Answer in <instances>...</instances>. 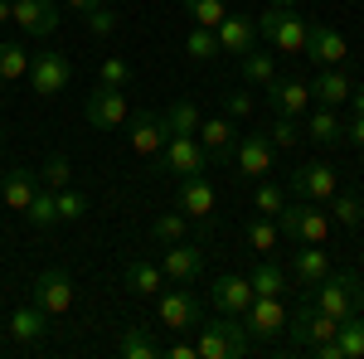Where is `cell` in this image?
Wrapping results in <instances>:
<instances>
[{
	"label": "cell",
	"instance_id": "cell-1",
	"mask_svg": "<svg viewBox=\"0 0 364 359\" xmlns=\"http://www.w3.org/2000/svg\"><path fill=\"white\" fill-rule=\"evenodd\" d=\"M301 291H306L311 306H321L336 321H350V316L364 311V282L355 272H326L316 286H301Z\"/></svg>",
	"mask_w": 364,
	"mask_h": 359
},
{
	"label": "cell",
	"instance_id": "cell-2",
	"mask_svg": "<svg viewBox=\"0 0 364 359\" xmlns=\"http://www.w3.org/2000/svg\"><path fill=\"white\" fill-rule=\"evenodd\" d=\"M252 350V335L243 316H219V321H199L195 331V355L199 359H238Z\"/></svg>",
	"mask_w": 364,
	"mask_h": 359
},
{
	"label": "cell",
	"instance_id": "cell-3",
	"mask_svg": "<svg viewBox=\"0 0 364 359\" xmlns=\"http://www.w3.org/2000/svg\"><path fill=\"white\" fill-rule=\"evenodd\" d=\"M252 25H257V34H262V39H267L277 54H291V58L306 54V34H311V25H306V15H301V10L267 5V10H262Z\"/></svg>",
	"mask_w": 364,
	"mask_h": 359
},
{
	"label": "cell",
	"instance_id": "cell-4",
	"mask_svg": "<svg viewBox=\"0 0 364 359\" xmlns=\"http://www.w3.org/2000/svg\"><path fill=\"white\" fill-rule=\"evenodd\" d=\"M156 316H161L166 331H180V335L199 331V321H204V301L195 296V282H170V286H161V296H156Z\"/></svg>",
	"mask_w": 364,
	"mask_h": 359
},
{
	"label": "cell",
	"instance_id": "cell-5",
	"mask_svg": "<svg viewBox=\"0 0 364 359\" xmlns=\"http://www.w3.org/2000/svg\"><path fill=\"white\" fill-rule=\"evenodd\" d=\"M277 228H282V243H321V248H326V238H331V214H326L321 204L296 199V204H287L277 214Z\"/></svg>",
	"mask_w": 364,
	"mask_h": 359
},
{
	"label": "cell",
	"instance_id": "cell-6",
	"mask_svg": "<svg viewBox=\"0 0 364 359\" xmlns=\"http://www.w3.org/2000/svg\"><path fill=\"white\" fill-rule=\"evenodd\" d=\"M68 83H73V63H68V54H58V49L29 54V87H34L39 97H58V92H68Z\"/></svg>",
	"mask_w": 364,
	"mask_h": 359
},
{
	"label": "cell",
	"instance_id": "cell-7",
	"mask_svg": "<svg viewBox=\"0 0 364 359\" xmlns=\"http://www.w3.org/2000/svg\"><path fill=\"white\" fill-rule=\"evenodd\" d=\"M291 194L296 199H306V204H326L331 194L340 190V170L331 166V161H311V166H296L291 170Z\"/></svg>",
	"mask_w": 364,
	"mask_h": 359
},
{
	"label": "cell",
	"instance_id": "cell-8",
	"mask_svg": "<svg viewBox=\"0 0 364 359\" xmlns=\"http://www.w3.org/2000/svg\"><path fill=\"white\" fill-rule=\"evenodd\" d=\"M83 117H87V127H102V132L127 127V117H132V107H127V92H122V87L97 83L92 92H87V102H83Z\"/></svg>",
	"mask_w": 364,
	"mask_h": 359
},
{
	"label": "cell",
	"instance_id": "cell-9",
	"mask_svg": "<svg viewBox=\"0 0 364 359\" xmlns=\"http://www.w3.org/2000/svg\"><path fill=\"white\" fill-rule=\"evenodd\" d=\"M73 277L63 272V267H49V272H39V282L29 286V301L39 306L44 316H68L73 311Z\"/></svg>",
	"mask_w": 364,
	"mask_h": 359
},
{
	"label": "cell",
	"instance_id": "cell-10",
	"mask_svg": "<svg viewBox=\"0 0 364 359\" xmlns=\"http://www.w3.org/2000/svg\"><path fill=\"white\" fill-rule=\"evenodd\" d=\"M272 156H277V146L267 132H248V136L233 146V170L243 175V180H267L272 175Z\"/></svg>",
	"mask_w": 364,
	"mask_h": 359
},
{
	"label": "cell",
	"instance_id": "cell-11",
	"mask_svg": "<svg viewBox=\"0 0 364 359\" xmlns=\"http://www.w3.org/2000/svg\"><path fill=\"white\" fill-rule=\"evenodd\" d=\"M243 326H248L252 345L257 340L272 345L277 335H287V306H282V296H252V306L243 311Z\"/></svg>",
	"mask_w": 364,
	"mask_h": 359
},
{
	"label": "cell",
	"instance_id": "cell-12",
	"mask_svg": "<svg viewBox=\"0 0 364 359\" xmlns=\"http://www.w3.org/2000/svg\"><path fill=\"white\" fill-rule=\"evenodd\" d=\"M161 166H166V175H175V180H195V175L209 170V156H204L199 136H170L166 151H161Z\"/></svg>",
	"mask_w": 364,
	"mask_h": 359
},
{
	"label": "cell",
	"instance_id": "cell-13",
	"mask_svg": "<svg viewBox=\"0 0 364 359\" xmlns=\"http://www.w3.org/2000/svg\"><path fill=\"white\" fill-rule=\"evenodd\" d=\"M127 136H132V151H136V156H161L166 141H170L166 112H132V117H127Z\"/></svg>",
	"mask_w": 364,
	"mask_h": 359
},
{
	"label": "cell",
	"instance_id": "cell-14",
	"mask_svg": "<svg viewBox=\"0 0 364 359\" xmlns=\"http://www.w3.org/2000/svg\"><path fill=\"white\" fill-rule=\"evenodd\" d=\"M195 136L204 146V156H209V166H233V146H238L233 141V117H224V112L219 117H204Z\"/></svg>",
	"mask_w": 364,
	"mask_h": 359
},
{
	"label": "cell",
	"instance_id": "cell-15",
	"mask_svg": "<svg viewBox=\"0 0 364 359\" xmlns=\"http://www.w3.org/2000/svg\"><path fill=\"white\" fill-rule=\"evenodd\" d=\"M252 282L248 277H238V272H224V277H214V286H209V306L219 311V316H243L252 306Z\"/></svg>",
	"mask_w": 364,
	"mask_h": 359
},
{
	"label": "cell",
	"instance_id": "cell-16",
	"mask_svg": "<svg viewBox=\"0 0 364 359\" xmlns=\"http://www.w3.org/2000/svg\"><path fill=\"white\" fill-rule=\"evenodd\" d=\"M25 39H49L58 29V5L54 0H15V15H10Z\"/></svg>",
	"mask_w": 364,
	"mask_h": 359
},
{
	"label": "cell",
	"instance_id": "cell-17",
	"mask_svg": "<svg viewBox=\"0 0 364 359\" xmlns=\"http://www.w3.org/2000/svg\"><path fill=\"white\" fill-rule=\"evenodd\" d=\"M175 209H180L185 219L209 223V219H214V209H219V194H214V185H209L204 175H195V180H180V194H175Z\"/></svg>",
	"mask_w": 364,
	"mask_h": 359
},
{
	"label": "cell",
	"instance_id": "cell-18",
	"mask_svg": "<svg viewBox=\"0 0 364 359\" xmlns=\"http://www.w3.org/2000/svg\"><path fill=\"white\" fill-rule=\"evenodd\" d=\"M306 54L316 58L321 68H340V63L350 58V39H345L336 25H311V34H306Z\"/></svg>",
	"mask_w": 364,
	"mask_h": 359
},
{
	"label": "cell",
	"instance_id": "cell-19",
	"mask_svg": "<svg viewBox=\"0 0 364 359\" xmlns=\"http://www.w3.org/2000/svg\"><path fill=\"white\" fill-rule=\"evenodd\" d=\"M39 194V170H25V166H10L0 175V204L5 209H15V214H25L29 199Z\"/></svg>",
	"mask_w": 364,
	"mask_h": 359
},
{
	"label": "cell",
	"instance_id": "cell-20",
	"mask_svg": "<svg viewBox=\"0 0 364 359\" xmlns=\"http://www.w3.org/2000/svg\"><path fill=\"white\" fill-rule=\"evenodd\" d=\"M161 272H166V282H195V277L204 272V252H199L190 238H180V243H170V248L161 252Z\"/></svg>",
	"mask_w": 364,
	"mask_h": 359
},
{
	"label": "cell",
	"instance_id": "cell-21",
	"mask_svg": "<svg viewBox=\"0 0 364 359\" xmlns=\"http://www.w3.org/2000/svg\"><path fill=\"white\" fill-rule=\"evenodd\" d=\"M267 102H272L277 117H306L311 83H301V78H272V83H267Z\"/></svg>",
	"mask_w": 364,
	"mask_h": 359
},
{
	"label": "cell",
	"instance_id": "cell-22",
	"mask_svg": "<svg viewBox=\"0 0 364 359\" xmlns=\"http://www.w3.org/2000/svg\"><path fill=\"white\" fill-rule=\"evenodd\" d=\"M326 272H331V257H326V248H321V243H296L287 277H291L296 286H316Z\"/></svg>",
	"mask_w": 364,
	"mask_h": 359
},
{
	"label": "cell",
	"instance_id": "cell-23",
	"mask_svg": "<svg viewBox=\"0 0 364 359\" xmlns=\"http://www.w3.org/2000/svg\"><path fill=\"white\" fill-rule=\"evenodd\" d=\"M122 286H132L136 296H161L166 272H161V262H151V257H127V267H122Z\"/></svg>",
	"mask_w": 364,
	"mask_h": 359
},
{
	"label": "cell",
	"instance_id": "cell-24",
	"mask_svg": "<svg viewBox=\"0 0 364 359\" xmlns=\"http://www.w3.org/2000/svg\"><path fill=\"white\" fill-rule=\"evenodd\" d=\"M44 331H49V316H44L34 301H20L15 311H10V340H15V345H39Z\"/></svg>",
	"mask_w": 364,
	"mask_h": 359
},
{
	"label": "cell",
	"instance_id": "cell-25",
	"mask_svg": "<svg viewBox=\"0 0 364 359\" xmlns=\"http://www.w3.org/2000/svg\"><path fill=\"white\" fill-rule=\"evenodd\" d=\"M350 73L345 68H326V73H316L311 78V102H321V107H345L350 102Z\"/></svg>",
	"mask_w": 364,
	"mask_h": 359
},
{
	"label": "cell",
	"instance_id": "cell-26",
	"mask_svg": "<svg viewBox=\"0 0 364 359\" xmlns=\"http://www.w3.org/2000/svg\"><path fill=\"white\" fill-rule=\"evenodd\" d=\"M219 34V54H248L257 44V25L243 20V15H224V25L214 29Z\"/></svg>",
	"mask_w": 364,
	"mask_h": 359
},
{
	"label": "cell",
	"instance_id": "cell-27",
	"mask_svg": "<svg viewBox=\"0 0 364 359\" xmlns=\"http://www.w3.org/2000/svg\"><path fill=\"white\" fill-rule=\"evenodd\" d=\"M238 73H243L248 87H267L277 78V58H272V49H257V44H252L248 54H238Z\"/></svg>",
	"mask_w": 364,
	"mask_h": 359
},
{
	"label": "cell",
	"instance_id": "cell-28",
	"mask_svg": "<svg viewBox=\"0 0 364 359\" xmlns=\"http://www.w3.org/2000/svg\"><path fill=\"white\" fill-rule=\"evenodd\" d=\"M117 355H122V359H161L166 350L156 345L151 326H127V331L117 335Z\"/></svg>",
	"mask_w": 364,
	"mask_h": 359
},
{
	"label": "cell",
	"instance_id": "cell-29",
	"mask_svg": "<svg viewBox=\"0 0 364 359\" xmlns=\"http://www.w3.org/2000/svg\"><path fill=\"white\" fill-rule=\"evenodd\" d=\"M301 132H311V141H321V146H331V141L345 136V122H340V107H306V127Z\"/></svg>",
	"mask_w": 364,
	"mask_h": 359
},
{
	"label": "cell",
	"instance_id": "cell-30",
	"mask_svg": "<svg viewBox=\"0 0 364 359\" xmlns=\"http://www.w3.org/2000/svg\"><path fill=\"white\" fill-rule=\"evenodd\" d=\"M248 282H252L257 296H282V291L291 286V277H287V267H277V257H262V262L248 272Z\"/></svg>",
	"mask_w": 364,
	"mask_h": 359
},
{
	"label": "cell",
	"instance_id": "cell-31",
	"mask_svg": "<svg viewBox=\"0 0 364 359\" xmlns=\"http://www.w3.org/2000/svg\"><path fill=\"white\" fill-rule=\"evenodd\" d=\"M29 78V49L20 39H0V83H20Z\"/></svg>",
	"mask_w": 364,
	"mask_h": 359
},
{
	"label": "cell",
	"instance_id": "cell-32",
	"mask_svg": "<svg viewBox=\"0 0 364 359\" xmlns=\"http://www.w3.org/2000/svg\"><path fill=\"white\" fill-rule=\"evenodd\" d=\"M248 248L257 252V257H277V248H282V228H277V219L257 214V219L248 223Z\"/></svg>",
	"mask_w": 364,
	"mask_h": 359
},
{
	"label": "cell",
	"instance_id": "cell-33",
	"mask_svg": "<svg viewBox=\"0 0 364 359\" xmlns=\"http://www.w3.org/2000/svg\"><path fill=\"white\" fill-rule=\"evenodd\" d=\"M146 233H151V243H156V248H170V243H180V238H190V219H185L180 209H175V214H156Z\"/></svg>",
	"mask_w": 364,
	"mask_h": 359
},
{
	"label": "cell",
	"instance_id": "cell-34",
	"mask_svg": "<svg viewBox=\"0 0 364 359\" xmlns=\"http://www.w3.org/2000/svg\"><path fill=\"white\" fill-rule=\"evenodd\" d=\"M326 204H331V223H340V228H355V223H364V199H360V194L336 190Z\"/></svg>",
	"mask_w": 364,
	"mask_h": 359
},
{
	"label": "cell",
	"instance_id": "cell-35",
	"mask_svg": "<svg viewBox=\"0 0 364 359\" xmlns=\"http://www.w3.org/2000/svg\"><path fill=\"white\" fill-rule=\"evenodd\" d=\"M25 219L34 223L39 233H49V228L58 223V199H54V190H44V185H39V194L29 199V209H25Z\"/></svg>",
	"mask_w": 364,
	"mask_h": 359
},
{
	"label": "cell",
	"instance_id": "cell-36",
	"mask_svg": "<svg viewBox=\"0 0 364 359\" xmlns=\"http://www.w3.org/2000/svg\"><path fill=\"white\" fill-rule=\"evenodd\" d=\"M336 345H340V359H364V311L350 316V321H340Z\"/></svg>",
	"mask_w": 364,
	"mask_h": 359
},
{
	"label": "cell",
	"instance_id": "cell-37",
	"mask_svg": "<svg viewBox=\"0 0 364 359\" xmlns=\"http://www.w3.org/2000/svg\"><path fill=\"white\" fill-rule=\"evenodd\" d=\"M166 122H170V136H195L199 122H204V112H199L195 102H170Z\"/></svg>",
	"mask_w": 364,
	"mask_h": 359
},
{
	"label": "cell",
	"instance_id": "cell-38",
	"mask_svg": "<svg viewBox=\"0 0 364 359\" xmlns=\"http://www.w3.org/2000/svg\"><path fill=\"white\" fill-rule=\"evenodd\" d=\"M252 209L267 214V219H277L282 209H287V190L272 185V180H257V190H252Z\"/></svg>",
	"mask_w": 364,
	"mask_h": 359
},
{
	"label": "cell",
	"instance_id": "cell-39",
	"mask_svg": "<svg viewBox=\"0 0 364 359\" xmlns=\"http://www.w3.org/2000/svg\"><path fill=\"white\" fill-rule=\"evenodd\" d=\"M185 10H190V20L204 29H219L228 15V0H185Z\"/></svg>",
	"mask_w": 364,
	"mask_h": 359
},
{
	"label": "cell",
	"instance_id": "cell-40",
	"mask_svg": "<svg viewBox=\"0 0 364 359\" xmlns=\"http://www.w3.org/2000/svg\"><path fill=\"white\" fill-rule=\"evenodd\" d=\"M39 185L44 190H63V185H73V166H68V156H49L44 166H39Z\"/></svg>",
	"mask_w": 364,
	"mask_h": 359
},
{
	"label": "cell",
	"instance_id": "cell-41",
	"mask_svg": "<svg viewBox=\"0 0 364 359\" xmlns=\"http://www.w3.org/2000/svg\"><path fill=\"white\" fill-rule=\"evenodd\" d=\"M54 199H58V223H78V219L87 214V194L73 190V185H63Z\"/></svg>",
	"mask_w": 364,
	"mask_h": 359
},
{
	"label": "cell",
	"instance_id": "cell-42",
	"mask_svg": "<svg viewBox=\"0 0 364 359\" xmlns=\"http://www.w3.org/2000/svg\"><path fill=\"white\" fill-rule=\"evenodd\" d=\"M267 132H272V146H277V151L301 146V122H296V117H277V112H272V127H267Z\"/></svg>",
	"mask_w": 364,
	"mask_h": 359
},
{
	"label": "cell",
	"instance_id": "cell-43",
	"mask_svg": "<svg viewBox=\"0 0 364 359\" xmlns=\"http://www.w3.org/2000/svg\"><path fill=\"white\" fill-rule=\"evenodd\" d=\"M185 54H190V58H214V54H219V34L204 29V25H195V29H190V39H185Z\"/></svg>",
	"mask_w": 364,
	"mask_h": 359
},
{
	"label": "cell",
	"instance_id": "cell-44",
	"mask_svg": "<svg viewBox=\"0 0 364 359\" xmlns=\"http://www.w3.org/2000/svg\"><path fill=\"white\" fill-rule=\"evenodd\" d=\"M83 20H87V29H92L97 39H107V34H117V10L107 5V0H102V5H92V10H87Z\"/></svg>",
	"mask_w": 364,
	"mask_h": 359
},
{
	"label": "cell",
	"instance_id": "cell-45",
	"mask_svg": "<svg viewBox=\"0 0 364 359\" xmlns=\"http://www.w3.org/2000/svg\"><path fill=\"white\" fill-rule=\"evenodd\" d=\"M97 83H107V87H127L132 83V68H127V58H102V68H97Z\"/></svg>",
	"mask_w": 364,
	"mask_h": 359
},
{
	"label": "cell",
	"instance_id": "cell-46",
	"mask_svg": "<svg viewBox=\"0 0 364 359\" xmlns=\"http://www.w3.org/2000/svg\"><path fill=\"white\" fill-rule=\"evenodd\" d=\"M248 112H252V97L243 92V87H238V92H224V117H233V122H243Z\"/></svg>",
	"mask_w": 364,
	"mask_h": 359
},
{
	"label": "cell",
	"instance_id": "cell-47",
	"mask_svg": "<svg viewBox=\"0 0 364 359\" xmlns=\"http://www.w3.org/2000/svg\"><path fill=\"white\" fill-rule=\"evenodd\" d=\"M166 355L170 359H199L195 355V340H175V345H166Z\"/></svg>",
	"mask_w": 364,
	"mask_h": 359
},
{
	"label": "cell",
	"instance_id": "cell-48",
	"mask_svg": "<svg viewBox=\"0 0 364 359\" xmlns=\"http://www.w3.org/2000/svg\"><path fill=\"white\" fill-rule=\"evenodd\" d=\"M345 136H350V146H364V117H355V112H350V122H345Z\"/></svg>",
	"mask_w": 364,
	"mask_h": 359
},
{
	"label": "cell",
	"instance_id": "cell-49",
	"mask_svg": "<svg viewBox=\"0 0 364 359\" xmlns=\"http://www.w3.org/2000/svg\"><path fill=\"white\" fill-rule=\"evenodd\" d=\"M350 112H355V117H364V83L350 87Z\"/></svg>",
	"mask_w": 364,
	"mask_h": 359
},
{
	"label": "cell",
	"instance_id": "cell-50",
	"mask_svg": "<svg viewBox=\"0 0 364 359\" xmlns=\"http://www.w3.org/2000/svg\"><path fill=\"white\" fill-rule=\"evenodd\" d=\"M68 5H73L78 15H87V10H92V5H102V0H68Z\"/></svg>",
	"mask_w": 364,
	"mask_h": 359
},
{
	"label": "cell",
	"instance_id": "cell-51",
	"mask_svg": "<svg viewBox=\"0 0 364 359\" xmlns=\"http://www.w3.org/2000/svg\"><path fill=\"white\" fill-rule=\"evenodd\" d=\"M10 15H15V0H0V25H5Z\"/></svg>",
	"mask_w": 364,
	"mask_h": 359
},
{
	"label": "cell",
	"instance_id": "cell-52",
	"mask_svg": "<svg viewBox=\"0 0 364 359\" xmlns=\"http://www.w3.org/2000/svg\"><path fill=\"white\" fill-rule=\"evenodd\" d=\"M267 5H287V10H301V0H267Z\"/></svg>",
	"mask_w": 364,
	"mask_h": 359
}]
</instances>
